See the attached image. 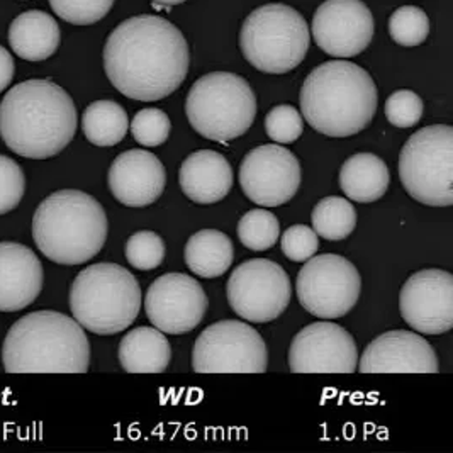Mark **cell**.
<instances>
[{
  "mask_svg": "<svg viewBox=\"0 0 453 453\" xmlns=\"http://www.w3.org/2000/svg\"><path fill=\"white\" fill-rule=\"evenodd\" d=\"M190 53L186 36L160 16L121 22L104 46V70L123 96L155 103L172 96L187 79Z\"/></svg>",
  "mask_w": 453,
  "mask_h": 453,
  "instance_id": "obj_1",
  "label": "cell"
},
{
  "mask_svg": "<svg viewBox=\"0 0 453 453\" xmlns=\"http://www.w3.org/2000/svg\"><path fill=\"white\" fill-rule=\"evenodd\" d=\"M77 107L60 85L27 81L0 103V136L16 155L48 160L60 155L77 133Z\"/></svg>",
  "mask_w": 453,
  "mask_h": 453,
  "instance_id": "obj_2",
  "label": "cell"
},
{
  "mask_svg": "<svg viewBox=\"0 0 453 453\" xmlns=\"http://www.w3.org/2000/svg\"><path fill=\"white\" fill-rule=\"evenodd\" d=\"M299 103L314 131L330 138H349L375 118L379 92L367 70L333 60L316 66L306 77Z\"/></svg>",
  "mask_w": 453,
  "mask_h": 453,
  "instance_id": "obj_3",
  "label": "cell"
},
{
  "mask_svg": "<svg viewBox=\"0 0 453 453\" xmlns=\"http://www.w3.org/2000/svg\"><path fill=\"white\" fill-rule=\"evenodd\" d=\"M2 364L11 373H85L90 367V343L73 318L58 311H35L7 331Z\"/></svg>",
  "mask_w": 453,
  "mask_h": 453,
  "instance_id": "obj_4",
  "label": "cell"
},
{
  "mask_svg": "<svg viewBox=\"0 0 453 453\" xmlns=\"http://www.w3.org/2000/svg\"><path fill=\"white\" fill-rule=\"evenodd\" d=\"M109 233L105 211L90 194L63 188L50 194L33 216V238L60 265H82L103 250Z\"/></svg>",
  "mask_w": 453,
  "mask_h": 453,
  "instance_id": "obj_5",
  "label": "cell"
},
{
  "mask_svg": "<svg viewBox=\"0 0 453 453\" xmlns=\"http://www.w3.org/2000/svg\"><path fill=\"white\" fill-rule=\"evenodd\" d=\"M70 310L83 330L111 336L127 330L142 310V288L116 264L83 268L70 288Z\"/></svg>",
  "mask_w": 453,
  "mask_h": 453,
  "instance_id": "obj_6",
  "label": "cell"
},
{
  "mask_svg": "<svg viewBox=\"0 0 453 453\" xmlns=\"http://www.w3.org/2000/svg\"><path fill=\"white\" fill-rule=\"evenodd\" d=\"M187 119L203 138L227 143L243 136L257 118V97L250 83L229 72L201 77L187 94Z\"/></svg>",
  "mask_w": 453,
  "mask_h": 453,
  "instance_id": "obj_7",
  "label": "cell"
},
{
  "mask_svg": "<svg viewBox=\"0 0 453 453\" xmlns=\"http://www.w3.org/2000/svg\"><path fill=\"white\" fill-rule=\"evenodd\" d=\"M310 42L306 19L286 4H265L255 9L240 33L245 60L270 75L297 68L308 55Z\"/></svg>",
  "mask_w": 453,
  "mask_h": 453,
  "instance_id": "obj_8",
  "label": "cell"
},
{
  "mask_svg": "<svg viewBox=\"0 0 453 453\" xmlns=\"http://www.w3.org/2000/svg\"><path fill=\"white\" fill-rule=\"evenodd\" d=\"M399 179L414 201L432 207L453 204V127L433 124L416 131L401 150Z\"/></svg>",
  "mask_w": 453,
  "mask_h": 453,
  "instance_id": "obj_9",
  "label": "cell"
},
{
  "mask_svg": "<svg viewBox=\"0 0 453 453\" xmlns=\"http://www.w3.org/2000/svg\"><path fill=\"white\" fill-rule=\"evenodd\" d=\"M296 292L310 314L334 319L349 314L358 303L362 277L349 258L325 253L304 262L297 273Z\"/></svg>",
  "mask_w": 453,
  "mask_h": 453,
  "instance_id": "obj_10",
  "label": "cell"
},
{
  "mask_svg": "<svg viewBox=\"0 0 453 453\" xmlns=\"http://www.w3.org/2000/svg\"><path fill=\"white\" fill-rule=\"evenodd\" d=\"M229 308L255 325L270 323L284 314L292 299L288 272L268 258H250L227 279Z\"/></svg>",
  "mask_w": 453,
  "mask_h": 453,
  "instance_id": "obj_11",
  "label": "cell"
},
{
  "mask_svg": "<svg viewBox=\"0 0 453 453\" xmlns=\"http://www.w3.org/2000/svg\"><path fill=\"white\" fill-rule=\"evenodd\" d=\"M194 372L264 373L268 369L265 340L248 323L218 321L199 334L192 349Z\"/></svg>",
  "mask_w": 453,
  "mask_h": 453,
  "instance_id": "obj_12",
  "label": "cell"
},
{
  "mask_svg": "<svg viewBox=\"0 0 453 453\" xmlns=\"http://www.w3.org/2000/svg\"><path fill=\"white\" fill-rule=\"evenodd\" d=\"M301 164L280 144H264L248 151L242 160L238 180L243 194L262 207L288 204L301 187Z\"/></svg>",
  "mask_w": 453,
  "mask_h": 453,
  "instance_id": "obj_13",
  "label": "cell"
},
{
  "mask_svg": "<svg viewBox=\"0 0 453 453\" xmlns=\"http://www.w3.org/2000/svg\"><path fill=\"white\" fill-rule=\"evenodd\" d=\"M206 292L186 273H165L150 284L144 311L150 323L166 334H186L196 330L206 314Z\"/></svg>",
  "mask_w": 453,
  "mask_h": 453,
  "instance_id": "obj_14",
  "label": "cell"
},
{
  "mask_svg": "<svg viewBox=\"0 0 453 453\" xmlns=\"http://www.w3.org/2000/svg\"><path fill=\"white\" fill-rule=\"evenodd\" d=\"M403 319L423 334H443L453 326V277L440 268H425L404 282L399 296Z\"/></svg>",
  "mask_w": 453,
  "mask_h": 453,
  "instance_id": "obj_15",
  "label": "cell"
},
{
  "mask_svg": "<svg viewBox=\"0 0 453 453\" xmlns=\"http://www.w3.org/2000/svg\"><path fill=\"white\" fill-rule=\"evenodd\" d=\"M373 16L362 0H325L312 16V36L330 57L360 55L373 38Z\"/></svg>",
  "mask_w": 453,
  "mask_h": 453,
  "instance_id": "obj_16",
  "label": "cell"
},
{
  "mask_svg": "<svg viewBox=\"0 0 453 453\" xmlns=\"http://www.w3.org/2000/svg\"><path fill=\"white\" fill-rule=\"evenodd\" d=\"M357 365L358 349L353 336L331 321L311 323L294 336L288 349V369L296 373H351Z\"/></svg>",
  "mask_w": 453,
  "mask_h": 453,
  "instance_id": "obj_17",
  "label": "cell"
},
{
  "mask_svg": "<svg viewBox=\"0 0 453 453\" xmlns=\"http://www.w3.org/2000/svg\"><path fill=\"white\" fill-rule=\"evenodd\" d=\"M107 186L123 206H151L165 190V166L150 151L127 150L111 164Z\"/></svg>",
  "mask_w": 453,
  "mask_h": 453,
  "instance_id": "obj_18",
  "label": "cell"
},
{
  "mask_svg": "<svg viewBox=\"0 0 453 453\" xmlns=\"http://www.w3.org/2000/svg\"><path fill=\"white\" fill-rule=\"evenodd\" d=\"M358 371L414 372L436 373L440 371L438 357L426 338L418 333L392 330L377 336L360 357Z\"/></svg>",
  "mask_w": 453,
  "mask_h": 453,
  "instance_id": "obj_19",
  "label": "cell"
},
{
  "mask_svg": "<svg viewBox=\"0 0 453 453\" xmlns=\"http://www.w3.org/2000/svg\"><path fill=\"white\" fill-rule=\"evenodd\" d=\"M44 270L31 248L0 242V311L16 312L31 306L42 294Z\"/></svg>",
  "mask_w": 453,
  "mask_h": 453,
  "instance_id": "obj_20",
  "label": "cell"
},
{
  "mask_svg": "<svg viewBox=\"0 0 453 453\" xmlns=\"http://www.w3.org/2000/svg\"><path fill=\"white\" fill-rule=\"evenodd\" d=\"M234 182L233 168L214 150H199L187 157L179 168V184L187 199L196 204H216L229 194Z\"/></svg>",
  "mask_w": 453,
  "mask_h": 453,
  "instance_id": "obj_21",
  "label": "cell"
},
{
  "mask_svg": "<svg viewBox=\"0 0 453 453\" xmlns=\"http://www.w3.org/2000/svg\"><path fill=\"white\" fill-rule=\"evenodd\" d=\"M60 27L42 11H27L9 27V42L18 57L27 62H42L53 57L60 46Z\"/></svg>",
  "mask_w": 453,
  "mask_h": 453,
  "instance_id": "obj_22",
  "label": "cell"
},
{
  "mask_svg": "<svg viewBox=\"0 0 453 453\" xmlns=\"http://www.w3.org/2000/svg\"><path fill=\"white\" fill-rule=\"evenodd\" d=\"M340 188L355 203L371 204L382 199L391 184L388 164L373 153H355L340 168Z\"/></svg>",
  "mask_w": 453,
  "mask_h": 453,
  "instance_id": "obj_23",
  "label": "cell"
},
{
  "mask_svg": "<svg viewBox=\"0 0 453 453\" xmlns=\"http://www.w3.org/2000/svg\"><path fill=\"white\" fill-rule=\"evenodd\" d=\"M118 358L129 373H160L170 365L172 347L165 333L155 326H140L124 334Z\"/></svg>",
  "mask_w": 453,
  "mask_h": 453,
  "instance_id": "obj_24",
  "label": "cell"
},
{
  "mask_svg": "<svg viewBox=\"0 0 453 453\" xmlns=\"http://www.w3.org/2000/svg\"><path fill=\"white\" fill-rule=\"evenodd\" d=\"M184 260L192 273L216 279L226 273L234 260L231 238L218 229H201L187 240Z\"/></svg>",
  "mask_w": 453,
  "mask_h": 453,
  "instance_id": "obj_25",
  "label": "cell"
},
{
  "mask_svg": "<svg viewBox=\"0 0 453 453\" xmlns=\"http://www.w3.org/2000/svg\"><path fill=\"white\" fill-rule=\"evenodd\" d=\"M85 138L96 146H116L121 143L129 129V119L121 104L114 101H96L82 116Z\"/></svg>",
  "mask_w": 453,
  "mask_h": 453,
  "instance_id": "obj_26",
  "label": "cell"
},
{
  "mask_svg": "<svg viewBox=\"0 0 453 453\" xmlns=\"http://www.w3.org/2000/svg\"><path fill=\"white\" fill-rule=\"evenodd\" d=\"M312 229L328 242L349 238L357 227V211L345 197H325L311 212Z\"/></svg>",
  "mask_w": 453,
  "mask_h": 453,
  "instance_id": "obj_27",
  "label": "cell"
},
{
  "mask_svg": "<svg viewBox=\"0 0 453 453\" xmlns=\"http://www.w3.org/2000/svg\"><path fill=\"white\" fill-rule=\"evenodd\" d=\"M238 240L251 251H265L277 243L280 223L267 209H251L238 223Z\"/></svg>",
  "mask_w": 453,
  "mask_h": 453,
  "instance_id": "obj_28",
  "label": "cell"
},
{
  "mask_svg": "<svg viewBox=\"0 0 453 453\" xmlns=\"http://www.w3.org/2000/svg\"><path fill=\"white\" fill-rule=\"evenodd\" d=\"M126 260L138 270H155L165 260L166 247L164 238L155 231H136L129 236L124 247Z\"/></svg>",
  "mask_w": 453,
  "mask_h": 453,
  "instance_id": "obj_29",
  "label": "cell"
},
{
  "mask_svg": "<svg viewBox=\"0 0 453 453\" xmlns=\"http://www.w3.org/2000/svg\"><path fill=\"white\" fill-rule=\"evenodd\" d=\"M391 38L401 46H419L430 35V19L426 12L416 5L399 7L389 19Z\"/></svg>",
  "mask_w": 453,
  "mask_h": 453,
  "instance_id": "obj_30",
  "label": "cell"
},
{
  "mask_svg": "<svg viewBox=\"0 0 453 453\" xmlns=\"http://www.w3.org/2000/svg\"><path fill=\"white\" fill-rule=\"evenodd\" d=\"M129 129L136 143L146 148H155L162 146L170 138L172 123L162 109L146 107L136 112L129 124Z\"/></svg>",
  "mask_w": 453,
  "mask_h": 453,
  "instance_id": "obj_31",
  "label": "cell"
},
{
  "mask_svg": "<svg viewBox=\"0 0 453 453\" xmlns=\"http://www.w3.org/2000/svg\"><path fill=\"white\" fill-rule=\"evenodd\" d=\"M304 131L303 114L288 104L275 105L265 116V133L277 144L297 142Z\"/></svg>",
  "mask_w": 453,
  "mask_h": 453,
  "instance_id": "obj_32",
  "label": "cell"
},
{
  "mask_svg": "<svg viewBox=\"0 0 453 453\" xmlns=\"http://www.w3.org/2000/svg\"><path fill=\"white\" fill-rule=\"evenodd\" d=\"M50 5L63 21L75 26H90L109 14L114 0H50Z\"/></svg>",
  "mask_w": 453,
  "mask_h": 453,
  "instance_id": "obj_33",
  "label": "cell"
},
{
  "mask_svg": "<svg viewBox=\"0 0 453 453\" xmlns=\"http://www.w3.org/2000/svg\"><path fill=\"white\" fill-rule=\"evenodd\" d=\"M423 111H425V104L421 101V97L416 92L406 90V88L395 90L392 96H389L384 107L388 121L401 129L412 127L419 123V119L423 118Z\"/></svg>",
  "mask_w": 453,
  "mask_h": 453,
  "instance_id": "obj_34",
  "label": "cell"
},
{
  "mask_svg": "<svg viewBox=\"0 0 453 453\" xmlns=\"http://www.w3.org/2000/svg\"><path fill=\"white\" fill-rule=\"evenodd\" d=\"M26 192V175L12 158L0 155V216L21 204Z\"/></svg>",
  "mask_w": 453,
  "mask_h": 453,
  "instance_id": "obj_35",
  "label": "cell"
},
{
  "mask_svg": "<svg viewBox=\"0 0 453 453\" xmlns=\"http://www.w3.org/2000/svg\"><path fill=\"white\" fill-rule=\"evenodd\" d=\"M280 247L288 260L304 264L319 250V236L312 227L296 225L286 229L280 238Z\"/></svg>",
  "mask_w": 453,
  "mask_h": 453,
  "instance_id": "obj_36",
  "label": "cell"
},
{
  "mask_svg": "<svg viewBox=\"0 0 453 453\" xmlns=\"http://www.w3.org/2000/svg\"><path fill=\"white\" fill-rule=\"evenodd\" d=\"M14 75H16L14 58L4 46H0V92H4L11 85L14 81Z\"/></svg>",
  "mask_w": 453,
  "mask_h": 453,
  "instance_id": "obj_37",
  "label": "cell"
},
{
  "mask_svg": "<svg viewBox=\"0 0 453 453\" xmlns=\"http://www.w3.org/2000/svg\"><path fill=\"white\" fill-rule=\"evenodd\" d=\"M182 2H186V0H153V4H155V5H164V7L179 5V4H182Z\"/></svg>",
  "mask_w": 453,
  "mask_h": 453,
  "instance_id": "obj_38",
  "label": "cell"
}]
</instances>
